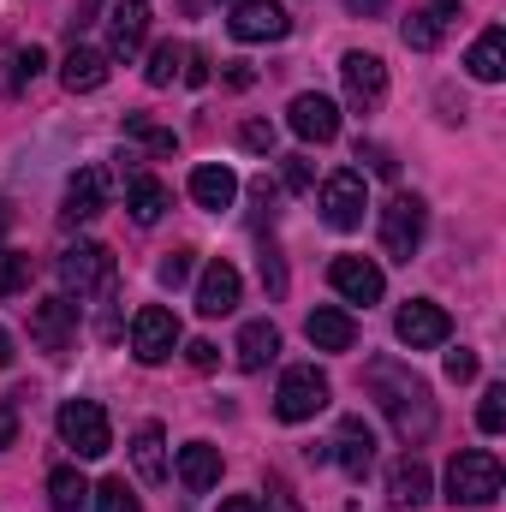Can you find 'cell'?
Returning a JSON list of instances; mask_svg holds the SVG:
<instances>
[{
    "instance_id": "1",
    "label": "cell",
    "mask_w": 506,
    "mask_h": 512,
    "mask_svg": "<svg viewBox=\"0 0 506 512\" xmlns=\"http://www.w3.org/2000/svg\"><path fill=\"white\" fill-rule=\"evenodd\" d=\"M364 387L376 393L381 417L393 423V435H399L405 447H423V441L435 435V393H429V382H423L411 364L376 358V364L364 370Z\"/></svg>"
},
{
    "instance_id": "2",
    "label": "cell",
    "mask_w": 506,
    "mask_h": 512,
    "mask_svg": "<svg viewBox=\"0 0 506 512\" xmlns=\"http://www.w3.org/2000/svg\"><path fill=\"white\" fill-rule=\"evenodd\" d=\"M501 483H506V471L489 447H465L447 465V501L453 507H489V501H501Z\"/></svg>"
},
{
    "instance_id": "3",
    "label": "cell",
    "mask_w": 506,
    "mask_h": 512,
    "mask_svg": "<svg viewBox=\"0 0 506 512\" xmlns=\"http://www.w3.org/2000/svg\"><path fill=\"white\" fill-rule=\"evenodd\" d=\"M60 441L78 453V459H102L114 447V429H108V411L96 399H66L60 405Z\"/></svg>"
},
{
    "instance_id": "4",
    "label": "cell",
    "mask_w": 506,
    "mask_h": 512,
    "mask_svg": "<svg viewBox=\"0 0 506 512\" xmlns=\"http://www.w3.org/2000/svg\"><path fill=\"white\" fill-rule=\"evenodd\" d=\"M423 233H429V209H423V197H393L387 209H381V251L393 256V262H411L417 245H423Z\"/></svg>"
},
{
    "instance_id": "5",
    "label": "cell",
    "mask_w": 506,
    "mask_h": 512,
    "mask_svg": "<svg viewBox=\"0 0 506 512\" xmlns=\"http://www.w3.org/2000/svg\"><path fill=\"white\" fill-rule=\"evenodd\" d=\"M328 376L316 370V364H292L286 376H280V393H274V411H280V423H310L322 405H328Z\"/></svg>"
},
{
    "instance_id": "6",
    "label": "cell",
    "mask_w": 506,
    "mask_h": 512,
    "mask_svg": "<svg viewBox=\"0 0 506 512\" xmlns=\"http://www.w3.org/2000/svg\"><path fill=\"white\" fill-rule=\"evenodd\" d=\"M364 209H370V191H364L358 173H328V179H322V221H328L334 233L364 227Z\"/></svg>"
},
{
    "instance_id": "7",
    "label": "cell",
    "mask_w": 506,
    "mask_h": 512,
    "mask_svg": "<svg viewBox=\"0 0 506 512\" xmlns=\"http://www.w3.org/2000/svg\"><path fill=\"white\" fill-rule=\"evenodd\" d=\"M173 346H179V316L161 310V304H143L131 316V352H137V364H161V358H173Z\"/></svg>"
},
{
    "instance_id": "8",
    "label": "cell",
    "mask_w": 506,
    "mask_h": 512,
    "mask_svg": "<svg viewBox=\"0 0 506 512\" xmlns=\"http://www.w3.org/2000/svg\"><path fill=\"white\" fill-rule=\"evenodd\" d=\"M60 286L78 292V298L114 286V256H108V245H72V251H60Z\"/></svg>"
},
{
    "instance_id": "9",
    "label": "cell",
    "mask_w": 506,
    "mask_h": 512,
    "mask_svg": "<svg viewBox=\"0 0 506 512\" xmlns=\"http://www.w3.org/2000/svg\"><path fill=\"white\" fill-rule=\"evenodd\" d=\"M340 84H346V102H352L358 114H376L381 96H387V66H381L376 54L352 48V54L340 60Z\"/></svg>"
},
{
    "instance_id": "10",
    "label": "cell",
    "mask_w": 506,
    "mask_h": 512,
    "mask_svg": "<svg viewBox=\"0 0 506 512\" xmlns=\"http://www.w3.org/2000/svg\"><path fill=\"white\" fill-rule=\"evenodd\" d=\"M72 334H78V304H72V298H42V304H30V340H36L48 358H60V352L72 346Z\"/></svg>"
},
{
    "instance_id": "11",
    "label": "cell",
    "mask_w": 506,
    "mask_h": 512,
    "mask_svg": "<svg viewBox=\"0 0 506 512\" xmlns=\"http://www.w3.org/2000/svg\"><path fill=\"white\" fill-rule=\"evenodd\" d=\"M393 334H399L411 352H429V346H447L453 322H447V310H441V304H429V298H411V304L393 316Z\"/></svg>"
},
{
    "instance_id": "12",
    "label": "cell",
    "mask_w": 506,
    "mask_h": 512,
    "mask_svg": "<svg viewBox=\"0 0 506 512\" xmlns=\"http://www.w3.org/2000/svg\"><path fill=\"white\" fill-rule=\"evenodd\" d=\"M328 286H334L346 304H376L387 280H381V268L370 256H334V262H328Z\"/></svg>"
},
{
    "instance_id": "13",
    "label": "cell",
    "mask_w": 506,
    "mask_h": 512,
    "mask_svg": "<svg viewBox=\"0 0 506 512\" xmlns=\"http://www.w3.org/2000/svg\"><path fill=\"white\" fill-rule=\"evenodd\" d=\"M334 465H340L352 483L370 477V465H376V435H370L364 417H340V429H334Z\"/></svg>"
},
{
    "instance_id": "14",
    "label": "cell",
    "mask_w": 506,
    "mask_h": 512,
    "mask_svg": "<svg viewBox=\"0 0 506 512\" xmlns=\"http://www.w3.org/2000/svg\"><path fill=\"white\" fill-rule=\"evenodd\" d=\"M227 24H233V36H239V42H280V36L292 30V18H286V6H280V0H239Z\"/></svg>"
},
{
    "instance_id": "15",
    "label": "cell",
    "mask_w": 506,
    "mask_h": 512,
    "mask_svg": "<svg viewBox=\"0 0 506 512\" xmlns=\"http://www.w3.org/2000/svg\"><path fill=\"white\" fill-rule=\"evenodd\" d=\"M102 209H108V173H102V167H78L72 185H66V209H60V221L78 227V221H96Z\"/></svg>"
},
{
    "instance_id": "16",
    "label": "cell",
    "mask_w": 506,
    "mask_h": 512,
    "mask_svg": "<svg viewBox=\"0 0 506 512\" xmlns=\"http://www.w3.org/2000/svg\"><path fill=\"white\" fill-rule=\"evenodd\" d=\"M239 292H245L239 268L215 256V262L203 268V280H197V310H203V316H233V310H239Z\"/></svg>"
},
{
    "instance_id": "17",
    "label": "cell",
    "mask_w": 506,
    "mask_h": 512,
    "mask_svg": "<svg viewBox=\"0 0 506 512\" xmlns=\"http://www.w3.org/2000/svg\"><path fill=\"white\" fill-rule=\"evenodd\" d=\"M286 126L298 131L304 143H334V137H340V108H334L328 96H292Z\"/></svg>"
},
{
    "instance_id": "18",
    "label": "cell",
    "mask_w": 506,
    "mask_h": 512,
    "mask_svg": "<svg viewBox=\"0 0 506 512\" xmlns=\"http://www.w3.org/2000/svg\"><path fill=\"white\" fill-rule=\"evenodd\" d=\"M143 36H149V0H120L108 12V54L114 60H131L143 48Z\"/></svg>"
},
{
    "instance_id": "19",
    "label": "cell",
    "mask_w": 506,
    "mask_h": 512,
    "mask_svg": "<svg viewBox=\"0 0 506 512\" xmlns=\"http://www.w3.org/2000/svg\"><path fill=\"white\" fill-rule=\"evenodd\" d=\"M304 334H310L316 352H352V346H358V322H352L346 310H334V304L310 310V316H304Z\"/></svg>"
},
{
    "instance_id": "20",
    "label": "cell",
    "mask_w": 506,
    "mask_h": 512,
    "mask_svg": "<svg viewBox=\"0 0 506 512\" xmlns=\"http://www.w3.org/2000/svg\"><path fill=\"white\" fill-rule=\"evenodd\" d=\"M459 18V0H429L423 12H411L405 18V48H417V54H429V48H441V36H447V24Z\"/></svg>"
},
{
    "instance_id": "21",
    "label": "cell",
    "mask_w": 506,
    "mask_h": 512,
    "mask_svg": "<svg viewBox=\"0 0 506 512\" xmlns=\"http://www.w3.org/2000/svg\"><path fill=\"white\" fill-rule=\"evenodd\" d=\"M233 197H239V173L233 167H221V161H203L197 173H191V203L197 209H233Z\"/></svg>"
},
{
    "instance_id": "22",
    "label": "cell",
    "mask_w": 506,
    "mask_h": 512,
    "mask_svg": "<svg viewBox=\"0 0 506 512\" xmlns=\"http://www.w3.org/2000/svg\"><path fill=\"white\" fill-rule=\"evenodd\" d=\"M60 84H66L72 96H90V90H102V84H108V54H96V48L72 42V54L60 60Z\"/></svg>"
},
{
    "instance_id": "23",
    "label": "cell",
    "mask_w": 506,
    "mask_h": 512,
    "mask_svg": "<svg viewBox=\"0 0 506 512\" xmlns=\"http://www.w3.org/2000/svg\"><path fill=\"white\" fill-rule=\"evenodd\" d=\"M179 483H185L191 495H209V489L221 483V447H209V441L179 447Z\"/></svg>"
},
{
    "instance_id": "24",
    "label": "cell",
    "mask_w": 506,
    "mask_h": 512,
    "mask_svg": "<svg viewBox=\"0 0 506 512\" xmlns=\"http://www.w3.org/2000/svg\"><path fill=\"white\" fill-rule=\"evenodd\" d=\"M274 352H280V328H274V322H245V328H239L233 358H239V370H245V376L268 370V364H274Z\"/></svg>"
},
{
    "instance_id": "25",
    "label": "cell",
    "mask_w": 506,
    "mask_h": 512,
    "mask_svg": "<svg viewBox=\"0 0 506 512\" xmlns=\"http://www.w3.org/2000/svg\"><path fill=\"white\" fill-rule=\"evenodd\" d=\"M387 495H393V507H423V501H429V465H423L417 453L393 459V471H387Z\"/></svg>"
},
{
    "instance_id": "26",
    "label": "cell",
    "mask_w": 506,
    "mask_h": 512,
    "mask_svg": "<svg viewBox=\"0 0 506 512\" xmlns=\"http://www.w3.org/2000/svg\"><path fill=\"white\" fill-rule=\"evenodd\" d=\"M465 66H471V78H477V84H501V78H506V30H501V24H489V30L471 42Z\"/></svg>"
},
{
    "instance_id": "27",
    "label": "cell",
    "mask_w": 506,
    "mask_h": 512,
    "mask_svg": "<svg viewBox=\"0 0 506 512\" xmlns=\"http://www.w3.org/2000/svg\"><path fill=\"white\" fill-rule=\"evenodd\" d=\"M167 203H173V197H167L161 179H149V173H131L126 179V209H131L137 227H155V221L167 215Z\"/></svg>"
},
{
    "instance_id": "28",
    "label": "cell",
    "mask_w": 506,
    "mask_h": 512,
    "mask_svg": "<svg viewBox=\"0 0 506 512\" xmlns=\"http://www.w3.org/2000/svg\"><path fill=\"white\" fill-rule=\"evenodd\" d=\"M131 465H137L143 483H161L167 477V435H161V423H143L131 435Z\"/></svg>"
},
{
    "instance_id": "29",
    "label": "cell",
    "mask_w": 506,
    "mask_h": 512,
    "mask_svg": "<svg viewBox=\"0 0 506 512\" xmlns=\"http://www.w3.org/2000/svg\"><path fill=\"white\" fill-rule=\"evenodd\" d=\"M48 507H54V512H84V507H90V483H84V471H78V465L48 471Z\"/></svg>"
},
{
    "instance_id": "30",
    "label": "cell",
    "mask_w": 506,
    "mask_h": 512,
    "mask_svg": "<svg viewBox=\"0 0 506 512\" xmlns=\"http://www.w3.org/2000/svg\"><path fill=\"white\" fill-rule=\"evenodd\" d=\"M185 54H191L185 42H161V48L149 54V66H143V78H149L155 90H167L173 78H185Z\"/></svg>"
},
{
    "instance_id": "31",
    "label": "cell",
    "mask_w": 506,
    "mask_h": 512,
    "mask_svg": "<svg viewBox=\"0 0 506 512\" xmlns=\"http://www.w3.org/2000/svg\"><path fill=\"white\" fill-rule=\"evenodd\" d=\"M126 137H137L149 155H179V137L167 126H155V120H143V114H126Z\"/></svg>"
},
{
    "instance_id": "32",
    "label": "cell",
    "mask_w": 506,
    "mask_h": 512,
    "mask_svg": "<svg viewBox=\"0 0 506 512\" xmlns=\"http://www.w3.org/2000/svg\"><path fill=\"white\" fill-rule=\"evenodd\" d=\"M30 286V256L24 251H0V298H18Z\"/></svg>"
},
{
    "instance_id": "33",
    "label": "cell",
    "mask_w": 506,
    "mask_h": 512,
    "mask_svg": "<svg viewBox=\"0 0 506 512\" xmlns=\"http://www.w3.org/2000/svg\"><path fill=\"white\" fill-rule=\"evenodd\" d=\"M90 501H96V512H143L137 495L126 489V477H108L102 489H90Z\"/></svg>"
},
{
    "instance_id": "34",
    "label": "cell",
    "mask_w": 506,
    "mask_h": 512,
    "mask_svg": "<svg viewBox=\"0 0 506 512\" xmlns=\"http://www.w3.org/2000/svg\"><path fill=\"white\" fill-rule=\"evenodd\" d=\"M477 429H483V435H501L506 429V387L501 382L483 393V405H477Z\"/></svg>"
},
{
    "instance_id": "35",
    "label": "cell",
    "mask_w": 506,
    "mask_h": 512,
    "mask_svg": "<svg viewBox=\"0 0 506 512\" xmlns=\"http://www.w3.org/2000/svg\"><path fill=\"white\" fill-rule=\"evenodd\" d=\"M191 256H197V251H167V256H161V262H155V280L179 292V286L191 280Z\"/></svg>"
},
{
    "instance_id": "36",
    "label": "cell",
    "mask_w": 506,
    "mask_h": 512,
    "mask_svg": "<svg viewBox=\"0 0 506 512\" xmlns=\"http://www.w3.org/2000/svg\"><path fill=\"white\" fill-rule=\"evenodd\" d=\"M42 66H48V54H42L36 42H30V48H18V54H12V90H18V84H30Z\"/></svg>"
},
{
    "instance_id": "37",
    "label": "cell",
    "mask_w": 506,
    "mask_h": 512,
    "mask_svg": "<svg viewBox=\"0 0 506 512\" xmlns=\"http://www.w3.org/2000/svg\"><path fill=\"white\" fill-rule=\"evenodd\" d=\"M239 143H245L251 155H268V149H274V126H268V120H245V126H239Z\"/></svg>"
},
{
    "instance_id": "38",
    "label": "cell",
    "mask_w": 506,
    "mask_h": 512,
    "mask_svg": "<svg viewBox=\"0 0 506 512\" xmlns=\"http://www.w3.org/2000/svg\"><path fill=\"white\" fill-rule=\"evenodd\" d=\"M447 382H477V352H447Z\"/></svg>"
},
{
    "instance_id": "39",
    "label": "cell",
    "mask_w": 506,
    "mask_h": 512,
    "mask_svg": "<svg viewBox=\"0 0 506 512\" xmlns=\"http://www.w3.org/2000/svg\"><path fill=\"white\" fill-rule=\"evenodd\" d=\"M358 161H370L381 179H393V173H399V161H393V155H387L381 143H358Z\"/></svg>"
},
{
    "instance_id": "40",
    "label": "cell",
    "mask_w": 506,
    "mask_h": 512,
    "mask_svg": "<svg viewBox=\"0 0 506 512\" xmlns=\"http://www.w3.org/2000/svg\"><path fill=\"white\" fill-rule=\"evenodd\" d=\"M286 185H292V191H310V185H316V167H310L304 155H286Z\"/></svg>"
},
{
    "instance_id": "41",
    "label": "cell",
    "mask_w": 506,
    "mask_h": 512,
    "mask_svg": "<svg viewBox=\"0 0 506 512\" xmlns=\"http://www.w3.org/2000/svg\"><path fill=\"white\" fill-rule=\"evenodd\" d=\"M185 358H191V370H215V358H221V352H215V340H191V346H185Z\"/></svg>"
},
{
    "instance_id": "42",
    "label": "cell",
    "mask_w": 506,
    "mask_h": 512,
    "mask_svg": "<svg viewBox=\"0 0 506 512\" xmlns=\"http://www.w3.org/2000/svg\"><path fill=\"white\" fill-rule=\"evenodd\" d=\"M12 441H18V411H12V405L0 399V453H6Z\"/></svg>"
},
{
    "instance_id": "43",
    "label": "cell",
    "mask_w": 506,
    "mask_h": 512,
    "mask_svg": "<svg viewBox=\"0 0 506 512\" xmlns=\"http://www.w3.org/2000/svg\"><path fill=\"white\" fill-rule=\"evenodd\" d=\"M185 84H209V60H203L197 48L185 54Z\"/></svg>"
},
{
    "instance_id": "44",
    "label": "cell",
    "mask_w": 506,
    "mask_h": 512,
    "mask_svg": "<svg viewBox=\"0 0 506 512\" xmlns=\"http://www.w3.org/2000/svg\"><path fill=\"white\" fill-rule=\"evenodd\" d=\"M227 84H233V90H251V84H256V72L245 66V60H233V66H227Z\"/></svg>"
},
{
    "instance_id": "45",
    "label": "cell",
    "mask_w": 506,
    "mask_h": 512,
    "mask_svg": "<svg viewBox=\"0 0 506 512\" xmlns=\"http://www.w3.org/2000/svg\"><path fill=\"white\" fill-rule=\"evenodd\" d=\"M346 6H352L358 18H381V12H387V0H346Z\"/></svg>"
},
{
    "instance_id": "46",
    "label": "cell",
    "mask_w": 506,
    "mask_h": 512,
    "mask_svg": "<svg viewBox=\"0 0 506 512\" xmlns=\"http://www.w3.org/2000/svg\"><path fill=\"white\" fill-rule=\"evenodd\" d=\"M221 512H262V507H256V495H233V501H221Z\"/></svg>"
},
{
    "instance_id": "47",
    "label": "cell",
    "mask_w": 506,
    "mask_h": 512,
    "mask_svg": "<svg viewBox=\"0 0 506 512\" xmlns=\"http://www.w3.org/2000/svg\"><path fill=\"white\" fill-rule=\"evenodd\" d=\"M96 6H102V0H78V18H72V30H84V24L96 18Z\"/></svg>"
},
{
    "instance_id": "48",
    "label": "cell",
    "mask_w": 506,
    "mask_h": 512,
    "mask_svg": "<svg viewBox=\"0 0 506 512\" xmlns=\"http://www.w3.org/2000/svg\"><path fill=\"white\" fill-rule=\"evenodd\" d=\"M6 364H12V334L0 328V370H6Z\"/></svg>"
},
{
    "instance_id": "49",
    "label": "cell",
    "mask_w": 506,
    "mask_h": 512,
    "mask_svg": "<svg viewBox=\"0 0 506 512\" xmlns=\"http://www.w3.org/2000/svg\"><path fill=\"white\" fill-rule=\"evenodd\" d=\"M0 227H6V203H0Z\"/></svg>"
}]
</instances>
